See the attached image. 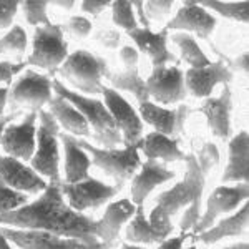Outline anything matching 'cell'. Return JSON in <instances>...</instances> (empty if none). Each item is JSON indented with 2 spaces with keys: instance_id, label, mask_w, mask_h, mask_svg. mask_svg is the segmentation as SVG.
<instances>
[{
  "instance_id": "cell-39",
  "label": "cell",
  "mask_w": 249,
  "mask_h": 249,
  "mask_svg": "<svg viewBox=\"0 0 249 249\" xmlns=\"http://www.w3.org/2000/svg\"><path fill=\"white\" fill-rule=\"evenodd\" d=\"M63 29H67L71 35H75V37L85 38L91 32V22L85 17L75 15V17H70V20H68L67 25L63 27Z\"/></svg>"
},
{
  "instance_id": "cell-33",
  "label": "cell",
  "mask_w": 249,
  "mask_h": 249,
  "mask_svg": "<svg viewBox=\"0 0 249 249\" xmlns=\"http://www.w3.org/2000/svg\"><path fill=\"white\" fill-rule=\"evenodd\" d=\"M110 7H111V18H113L115 25H118L120 29L126 32L138 29V20H136L133 10V3L115 0V2H111Z\"/></svg>"
},
{
  "instance_id": "cell-20",
  "label": "cell",
  "mask_w": 249,
  "mask_h": 249,
  "mask_svg": "<svg viewBox=\"0 0 249 249\" xmlns=\"http://www.w3.org/2000/svg\"><path fill=\"white\" fill-rule=\"evenodd\" d=\"M231 110L232 93L230 85H224L223 91L216 98H206L198 108L199 113L206 116V122L213 135L221 140H226L231 133Z\"/></svg>"
},
{
  "instance_id": "cell-43",
  "label": "cell",
  "mask_w": 249,
  "mask_h": 249,
  "mask_svg": "<svg viewBox=\"0 0 249 249\" xmlns=\"http://www.w3.org/2000/svg\"><path fill=\"white\" fill-rule=\"evenodd\" d=\"M96 38H98V42L102 43L103 47L111 48V50L118 48L120 42H122V35L116 30H102L96 34Z\"/></svg>"
},
{
  "instance_id": "cell-13",
  "label": "cell",
  "mask_w": 249,
  "mask_h": 249,
  "mask_svg": "<svg viewBox=\"0 0 249 249\" xmlns=\"http://www.w3.org/2000/svg\"><path fill=\"white\" fill-rule=\"evenodd\" d=\"M37 120L38 111H29L22 123H10L2 135L0 146L7 156L20 161H30L37 146Z\"/></svg>"
},
{
  "instance_id": "cell-11",
  "label": "cell",
  "mask_w": 249,
  "mask_h": 249,
  "mask_svg": "<svg viewBox=\"0 0 249 249\" xmlns=\"http://www.w3.org/2000/svg\"><path fill=\"white\" fill-rule=\"evenodd\" d=\"M102 95L105 98L103 103L108 108L110 115L113 116L116 128L122 133L124 146H133L143 138V120L140 118V113L115 88H108L103 85Z\"/></svg>"
},
{
  "instance_id": "cell-5",
  "label": "cell",
  "mask_w": 249,
  "mask_h": 249,
  "mask_svg": "<svg viewBox=\"0 0 249 249\" xmlns=\"http://www.w3.org/2000/svg\"><path fill=\"white\" fill-rule=\"evenodd\" d=\"M186 173H184L183 181L175 184L170 190L163 191L156 198V206H160L163 211H166L170 216H175L183 208H188L190 204L201 201L204 181H206L208 171L198 163L195 155H186Z\"/></svg>"
},
{
  "instance_id": "cell-49",
  "label": "cell",
  "mask_w": 249,
  "mask_h": 249,
  "mask_svg": "<svg viewBox=\"0 0 249 249\" xmlns=\"http://www.w3.org/2000/svg\"><path fill=\"white\" fill-rule=\"evenodd\" d=\"M17 115H18V111H14L12 115H2V116H0V143H2V135H3V131H5V128L9 126L12 122H14Z\"/></svg>"
},
{
  "instance_id": "cell-40",
  "label": "cell",
  "mask_w": 249,
  "mask_h": 249,
  "mask_svg": "<svg viewBox=\"0 0 249 249\" xmlns=\"http://www.w3.org/2000/svg\"><path fill=\"white\" fill-rule=\"evenodd\" d=\"M20 2L14 0H0V30L9 29L18 10Z\"/></svg>"
},
{
  "instance_id": "cell-14",
  "label": "cell",
  "mask_w": 249,
  "mask_h": 249,
  "mask_svg": "<svg viewBox=\"0 0 249 249\" xmlns=\"http://www.w3.org/2000/svg\"><path fill=\"white\" fill-rule=\"evenodd\" d=\"M146 88L150 98H153L156 105H173L179 103L186 96V87H184V73L178 67H153V71L148 77Z\"/></svg>"
},
{
  "instance_id": "cell-51",
  "label": "cell",
  "mask_w": 249,
  "mask_h": 249,
  "mask_svg": "<svg viewBox=\"0 0 249 249\" xmlns=\"http://www.w3.org/2000/svg\"><path fill=\"white\" fill-rule=\"evenodd\" d=\"M0 249H15L14 244H12L10 241L2 234V232H0Z\"/></svg>"
},
{
  "instance_id": "cell-50",
  "label": "cell",
  "mask_w": 249,
  "mask_h": 249,
  "mask_svg": "<svg viewBox=\"0 0 249 249\" xmlns=\"http://www.w3.org/2000/svg\"><path fill=\"white\" fill-rule=\"evenodd\" d=\"M9 91H10V88H7V87L0 88V116L3 115L5 105L9 103Z\"/></svg>"
},
{
  "instance_id": "cell-3",
  "label": "cell",
  "mask_w": 249,
  "mask_h": 249,
  "mask_svg": "<svg viewBox=\"0 0 249 249\" xmlns=\"http://www.w3.org/2000/svg\"><path fill=\"white\" fill-rule=\"evenodd\" d=\"M60 77L71 83L82 95L102 93L103 77H110V70L103 58L96 57L88 50H77L68 53L65 62L58 68Z\"/></svg>"
},
{
  "instance_id": "cell-47",
  "label": "cell",
  "mask_w": 249,
  "mask_h": 249,
  "mask_svg": "<svg viewBox=\"0 0 249 249\" xmlns=\"http://www.w3.org/2000/svg\"><path fill=\"white\" fill-rule=\"evenodd\" d=\"M186 239V236L181 234L178 238H166L164 241L160 243L158 249H183V243Z\"/></svg>"
},
{
  "instance_id": "cell-37",
  "label": "cell",
  "mask_w": 249,
  "mask_h": 249,
  "mask_svg": "<svg viewBox=\"0 0 249 249\" xmlns=\"http://www.w3.org/2000/svg\"><path fill=\"white\" fill-rule=\"evenodd\" d=\"M143 9L148 20H161L171 12L173 2H170V0H166V2L151 0V2H143Z\"/></svg>"
},
{
  "instance_id": "cell-18",
  "label": "cell",
  "mask_w": 249,
  "mask_h": 249,
  "mask_svg": "<svg viewBox=\"0 0 249 249\" xmlns=\"http://www.w3.org/2000/svg\"><path fill=\"white\" fill-rule=\"evenodd\" d=\"M216 18L198 2L188 0L178 10V14L166 23L164 30H181L184 34H196L199 38H208L216 29Z\"/></svg>"
},
{
  "instance_id": "cell-55",
  "label": "cell",
  "mask_w": 249,
  "mask_h": 249,
  "mask_svg": "<svg viewBox=\"0 0 249 249\" xmlns=\"http://www.w3.org/2000/svg\"><path fill=\"white\" fill-rule=\"evenodd\" d=\"M186 249H196L195 246H190V248H186Z\"/></svg>"
},
{
  "instance_id": "cell-54",
  "label": "cell",
  "mask_w": 249,
  "mask_h": 249,
  "mask_svg": "<svg viewBox=\"0 0 249 249\" xmlns=\"http://www.w3.org/2000/svg\"><path fill=\"white\" fill-rule=\"evenodd\" d=\"M122 249H146V248H140L135 244H122Z\"/></svg>"
},
{
  "instance_id": "cell-24",
  "label": "cell",
  "mask_w": 249,
  "mask_h": 249,
  "mask_svg": "<svg viewBox=\"0 0 249 249\" xmlns=\"http://www.w3.org/2000/svg\"><path fill=\"white\" fill-rule=\"evenodd\" d=\"M58 140L65 150V183H78L88 179V170L91 166L90 156L78 144L77 138L68 133H60Z\"/></svg>"
},
{
  "instance_id": "cell-25",
  "label": "cell",
  "mask_w": 249,
  "mask_h": 249,
  "mask_svg": "<svg viewBox=\"0 0 249 249\" xmlns=\"http://www.w3.org/2000/svg\"><path fill=\"white\" fill-rule=\"evenodd\" d=\"M50 107V113L57 120L58 126H62L65 130V133L71 135V136H90V126H88L85 116L78 111L77 107L71 105L68 100H65L63 96H60L55 93L53 98L48 103Z\"/></svg>"
},
{
  "instance_id": "cell-6",
  "label": "cell",
  "mask_w": 249,
  "mask_h": 249,
  "mask_svg": "<svg viewBox=\"0 0 249 249\" xmlns=\"http://www.w3.org/2000/svg\"><path fill=\"white\" fill-rule=\"evenodd\" d=\"M77 142L83 150L87 151L91 160V164L100 168L105 175L115 179L116 184L123 186L124 181L133 178L136 170L142 166L140 161V151L133 146H124L123 150H116V148H100L91 144L90 142L77 138Z\"/></svg>"
},
{
  "instance_id": "cell-52",
  "label": "cell",
  "mask_w": 249,
  "mask_h": 249,
  "mask_svg": "<svg viewBox=\"0 0 249 249\" xmlns=\"http://www.w3.org/2000/svg\"><path fill=\"white\" fill-rule=\"evenodd\" d=\"M53 5L62 7V9L68 10V9H71V7L75 5V2H73V0H68V2H53Z\"/></svg>"
},
{
  "instance_id": "cell-1",
  "label": "cell",
  "mask_w": 249,
  "mask_h": 249,
  "mask_svg": "<svg viewBox=\"0 0 249 249\" xmlns=\"http://www.w3.org/2000/svg\"><path fill=\"white\" fill-rule=\"evenodd\" d=\"M62 183H48L47 190L35 201L17 210L0 213V226L15 230L47 231L65 238L96 244V219L68 206L60 190Z\"/></svg>"
},
{
  "instance_id": "cell-19",
  "label": "cell",
  "mask_w": 249,
  "mask_h": 249,
  "mask_svg": "<svg viewBox=\"0 0 249 249\" xmlns=\"http://www.w3.org/2000/svg\"><path fill=\"white\" fill-rule=\"evenodd\" d=\"M135 211L136 206L130 199H120V201L110 203L102 218L96 219V239L105 244L108 249H111L118 239L122 226L128 219L133 218Z\"/></svg>"
},
{
  "instance_id": "cell-32",
  "label": "cell",
  "mask_w": 249,
  "mask_h": 249,
  "mask_svg": "<svg viewBox=\"0 0 249 249\" xmlns=\"http://www.w3.org/2000/svg\"><path fill=\"white\" fill-rule=\"evenodd\" d=\"M27 48V34L20 25H14L3 37H0V53H12L22 58Z\"/></svg>"
},
{
  "instance_id": "cell-30",
  "label": "cell",
  "mask_w": 249,
  "mask_h": 249,
  "mask_svg": "<svg viewBox=\"0 0 249 249\" xmlns=\"http://www.w3.org/2000/svg\"><path fill=\"white\" fill-rule=\"evenodd\" d=\"M108 78H110V82H111V85H113L115 90L128 91V93L133 95L140 103L150 102L146 82L140 77L138 68H135V70H124V71H122V73H113Z\"/></svg>"
},
{
  "instance_id": "cell-23",
  "label": "cell",
  "mask_w": 249,
  "mask_h": 249,
  "mask_svg": "<svg viewBox=\"0 0 249 249\" xmlns=\"http://www.w3.org/2000/svg\"><path fill=\"white\" fill-rule=\"evenodd\" d=\"M230 158L223 173V183H248L249 178V135L239 131L230 142Z\"/></svg>"
},
{
  "instance_id": "cell-17",
  "label": "cell",
  "mask_w": 249,
  "mask_h": 249,
  "mask_svg": "<svg viewBox=\"0 0 249 249\" xmlns=\"http://www.w3.org/2000/svg\"><path fill=\"white\" fill-rule=\"evenodd\" d=\"M232 82V71L230 65L218 60L203 68H190L184 75V87L196 98H210L218 85H230Z\"/></svg>"
},
{
  "instance_id": "cell-21",
  "label": "cell",
  "mask_w": 249,
  "mask_h": 249,
  "mask_svg": "<svg viewBox=\"0 0 249 249\" xmlns=\"http://www.w3.org/2000/svg\"><path fill=\"white\" fill-rule=\"evenodd\" d=\"M175 178V173L168 170L161 161L156 160H146L142 164V170L138 175L133 176V183H131V203L135 206H142L144 199L151 195L155 188L160 184L170 181Z\"/></svg>"
},
{
  "instance_id": "cell-35",
  "label": "cell",
  "mask_w": 249,
  "mask_h": 249,
  "mask_svg": "<svg viewBox=\"0 0 249 249\" xmlns=\"http://www.w3.org/2000/svg\"><path fill=\"white\" fill-rule=\"evenodd\" d=\"M27 203H29V196L27 195L12 190V188L0 183V213L17 210V208L23 206Z\"/></svg>"
},
{
  "instance_id": "cell-7",
  "label": "cell",
  "mask_w": 249,
  "mask_h": 249,
  "mask_svg": "<svg viewBox=\"0 0 249 249\" xmlns=\"http://www.w3.org/2000/svg\"><path fill=\"white\" fill-rule=\"evenodd\" d=\"M68 57V43L65 42L63 27L57 23L37 27L34 34V50L25 65H35L48 71H57Z\"/></svg>"
},
{
  "instance_id": "cell-29",
  "label": "cell",
  "mask_w": 249,
  "mask_h": 249,
  "mask_svg": "<svg viewBox=\"0 0 249 249\" xmlns=\"http://www.w3.org/2000/svg\"><path fill=\"white\" fill-rule=\"evenodd\" d=\"M171 40L176 47H178L181 58L190 65V68H203L210 65L211 60L204 55L201 47L198 45V42L195 37H191L190 34H184V32H176L171 35Z\"/></svg>"
},
{
  "instance_id": "cell-9",
  "label": "cell",
  "mask_w": 249,
  "mask_h": 249,
  "mask_svg": "<svg viewBox=\"0 0 249 249\" xmlns=\"http://www.w3.org/2000/svg\"><path fill=\"white\" fill-rule=\"evenodd\" d=\"M123 186L120 184H107L100 179L88 178L78 183H65L60 184L63 198L71 210L77 213H85L88 210H96L110 201L113 196L118 195V191Z\"/></svg>"
},
{
  "instance_id": "cell-15",
  "label": "cell",
  "mask_w": 249,
  "mask_h": 249,
  "mask_svg": "<svg viewBox=\"0 0 249 249\" xmlns=\"http://www.w3.org/2000/svg\"><path fill=\"white\" fill-rule=\"evenodd\" d=\"M193 108L186 103L176 108H164L153 102L140 103V118L151 124L158 133L176 140L184 130V123L193 113Z\"/></svg>"
},
{
  "instance_id": "cell-12",
  "label": "cell",
  "mask_w": 249,
  "mask_h": 249,
  "mask_svg": "<svg viewBox=\"0 0 249 249\" xmlns=\"http://www.w3.org/2000/svg\"><path fill=\"white\" fill-rule=\"evenodd\" d=\"M248 195H249L248 183H238L234 186L223 184V186L216 188L211 193L210 198H208L204 214L199 218L196 226L193 228L195 234H199V232L206 231L208 228H211L219 214H230L234 210H238L239 204L248 201Z\"/></svg>"
},
{
  "instance_id": "cell-46",
  "label": "cell",
  "mask_w": 249,
  "mask_h": 249,
  "mask_svg": "<svg viewBox=\"0 0 249 249\" xmlns=\"http://www.w3.org/2000/svg\"><path fill=\"white\" fill-rule=\"evenodd\" d=\"M231 71H243V73H248V68H249V57L248 53L244 52V53H241L238 58L232 60V63L230 65Z\"/></svg>"
},
{
  "instance_id": "cell-10",
  "label": "cell",
  "mask_w": 249,
  "mask_h": 249,
  "mask_svg": "<svg viewBox=\"0 0 249 249\" xmlns=\"http://www.w3.org/2000/svg\"><path fill=\"white\" fill-rule=\"evenodd\" d=\"M0 232L18 249H108L103 243L90 244L85 241L65 238L47 231L15 230L0 226Z\"/></svg>"
},
{
  "instance_id": "cell-4",
  "label": "cell",
  "mask_w": 249,
  "mask_h": 249,
  "mask_svg": "<svg viewBox=\"0 0 249 249\" xmlns=\"http://www.w3.org/2000/svg\"><path fill=\"white\" fill-rule=\"evenodd\" d=\"M40 124L37 126V146L30 160L32 170H35L42 178H47L48 183H62L58 171V135L60 126L50 111H38Z\"/></svg>"
},
{
  "instance_id": "cell-44",
  "label": "cell",
  "mask_w": 249,
  "mask_h": 249,
  "mask_svg": "<svg viewBox=\"0 0 249 249\" xmlns=\"http://www.w3.org/2000/svg\"><path fill=\"white\" fill-rule=\"evenodd\" d=\"M120 58L124 63L126 70H135L136 65H138V60H140V53L135 47H123L120 50Z\"/></svg>"
},
{
  "instance_id": "cell-16",
  "label": "cell",
  "mask_w": 249,
  "mask_h": 249,
  "mask_svg": "<svg viewBox=\"0 0 249 249\" xmlns=\"http://www.w3.org/2000/svg\"><path fill=\"white\" fill-rule=\"evenodd\" d=\"M0 183L23 195H38L48 186L32 166L12 156H0Z\"/></svg>"
},
{
  "instance_id": "cell-34",
  "label": "cell",
  "mask_w": 249,
  "mask_h": 249,
  "mask_svg": "<svg viewBox=\"0 0 249 249\" xmlns=\"http://www.w3.org/2000/svg\"><path fill=\"white\" fill-rule=\"evenodd\" d=\"M23 7V15H25L27 22L34 27H43L50 25V18L47 14L48 2H37V0H29V2H20Z\"/></svg>"
},
{
  "instance_id": "cell-31",
  "label": "cell",
  "mask_w": 249,
  "mask_h": 249,
  "mask_svg": "<svg viewBox=\"0 0 249 249\" xmlns=\"http://www.w3.org/2000/svg\"><path fill=\"white\" fill-rule=\"evenodd\" d=\"M203 9L214 10L216 14L223 15L226 18L236 20L241 23H248L249 18V3L248 0H241V2H219V0H204L198 2Z\"/></svg>"
},
{
  "instance_id": "cell-26",
  "label": "cell",
  "mask_w": 249,
  "mask_h": 249,
  "mask_svg": "<svg viewBox=\"0 0 249 249\" xmlns=\"http://www.w3.org/2000/svg\"><path fill=\"white\" fill-rule=\"evenodd\" d=\"M138 151H143L148 160H156L163 163H173V161H184L186 155L179 150L178 142L164 136L158 131L148 133L136 143Z\"/></svg>"
},
{
  "instance_id": "cell-27",
  "label": "cell",
  "mask_w": 249,
  "mask_h": 249,
  "mask_svg": "<svg viewBox=\"0 0 249 249\" xmlns=\"http://www.w3.org/2000/svg\"><path fill=\"white\" fill-rule=\"evenodd\" d=\"M248 214H249V204L244 203L238 211L230 214L226 219H221L216 226H211L206 231L199 232L198 239L204 244H214L224 238L241 236L248 226Z\"/></svg>"
},
{
  "instance_id": "cell-22",
  "label": "cell",
  "mask_w": 249,
  "mask_h": 249,
  "mask_svg": "<svg viewBox=\"0 0 249 249\" xmlns=\"http://www.w3.org/2000/svg\"><path fill=\"white\" fill-rule=\"evenodd\" d=\"M130 38L136 43V47L143 52L144 55H148L153 63V67H163L166 63L175 62V55L168 50V32H151L150 29H138L128 32Z\"/></svg>"
},
{
  "instance_id": "cell-45",
  "label": "cell",
  "mask_w": 249,
  "mask_h": 249,
  "mask_svg": "<svg viewBox=\"0 0 249 249\" xmlns=\"http://www.w3.org/2000/svg\"><path fill=\"white\" fill-rule=\"evenodd\" d=\"M110 5L111 2H107V0H85V2H82V10H85L87 14L96 17V15H100Z\"/></svg>"
},
{
  "instance_id": "cell-42",
  "label": "cell",
  "mask_w": 249,
  "mask_h": 249,
  "mask_svg": "<svg viewBox=\"0 0 249 249\" xmlns=\"http://www.w3.org/2000/svg\"><path fill=\"white\" fill-rule=\"evenodd\" d=\"M25 68V63H10V62H0V83H10L12 77Z\"/></svg>"
},
{
  "instance_id": "cell-28",
  "label": "cell",
  "mask_w": 249,
  "mask_h": 249,
  "mask_svg": "<svg viewBox=\"0 0 249 249\" xmlns=\"http://www.w3.org/2000/svg\"><path fill=\"white\" fill-rule=\"evenodd\" d=\"M164 239H166V236H163L161 232L156 231L150 224V221L146 219V214L143 211V204L142 206H136L133 219L130 221V224L126 228V241L136 244H160Z\"/></svg>"
},
{
  "instance_id": "cell-41",
  "label": "cell",
  "mask_w": 249,
  "mask_h": 249,
  "mask_svg": "<svg viewBox=\"0 0 249 249\" xmlns=\"http://www.w3.org/2000/svg\"><path fill=\"white\" fill-rule=\"evenodd\" d=\"M199 210H201V201H196L190 204L184 211V216L181 219V230L190 231L196 226V223L199 221Z\"/></svg>"
},
{
  "instance_id": "cell-38",
  "label": "cell",
  "mask_w": 249,
  "mask_h": 249,
  "mask_svg": "<svg viewBox=\"0 0 249 249\" xmlns=\"http://www.w3.org/2000/svg\"><path fill=\"white\" fill-rule=\"evenodd\" d=\"M198 163L201 164L206 171H210L213 166L219 163V151H218V146L214 143H204L199 155L196 156Z\"/></svg>"
},
{
  "instance_id": "cell-2",
  "label": "cell",
  "mask_w": 249,
  "mask_h": 249,
  "mask_svg": "<svg viewBox=\"0 0 249 249\" xmlns=\"http://www.w3.org/2000/svg\"><path fill=\"white\" fill-rule=\"evenodd\" d=\"M52 88L57 95L63 96L71 105L78 108L80 113L85 116L95 142L102 144V148H115L116 144L123 143L122 133L116 128L113 116L110 115L105 103L96 98H91V96L78 93V91L68 90L58 78L52 80Z\"/></svg>"
},
{
  "instance_id": "cell-36",
  "label": "cell",
  "mask_w": 249,
  "mask_h": 249,
  "mask_svg": "<svg viewBox=\"0 0 249 249\" xmlns=\"http://www.w3.org/2000/svg\"><path fill=\"white\" fill-rule=\"evenodd\" d=\"M148 221H150V224L156 231L161 232L166 238H170V234L173 232V223H171V216L166 211H163L160 206H155Z\"/></svg>"
},
{
  "instance_id": "cell-8",
  "label": "cell",
  "mask_w": 249,
  "mask_h": 249,
  "mask_svg": "<svg viewBox=\"0 0 249 249\" xmlns=\"http://www.w3.org/2000/svg\"><path fill=\"white\" fill-rule=\"evenodd\" d=\"M52 78L47 75L37 73L34 70H25L9 91V105L14 111L27 108L30 111H40L50 103Z\"/></svg>"
},
{
  "instance_id": "cell-48",
  "label": "cell",
  "mask_w": 249,
  "mask_h": 249,
  "mask_svg": "<svg viewBox=\"0 0 249 249\" xmlns=\"http://www.w3.org/2000/svg\"><path fill=\"white\" fill-rule=\"evenodd\" d=\"M131 3H133L135 15H138L136 20H140L138 23H142V29H150V20L146 18V14H144L143 2H131Z\"/></svg>"
},
{
  "instance_id": "cell-53",
  "label": "cell",
  "mask_w": 249,
  "mask_h": 249,
  "mask_svg": "<svg viewBox=\"0 0 249 249\" xmlns=\"http://www.w3.org/2000/svg\"><path fill=\"white\" fill-rule=\"evenodd\" d=\"M221 249H249L248 243H236V244H231V246H226V248H221Z\"/></svg>"
}]
</instances>
